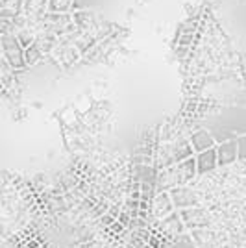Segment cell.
I'll return each instance as SVG.
<instances>
[{
    "label": "cell",
    "mask_w": 246,
    "mask_h": 248,
    "mask_svg": "<svg viewBox=\"0 0 246 248\" xmlns=\"http://www.w3.org/2000/svg\"><path fill=\"white\" fill-rule=\"evenodd\" d=\"M4 56L13 69H22L24 67V48L17 39V35H2L0 39Z\"/></svg>",
    "instance_id": "cell-1"
},
{
    "label": "cell",
    "mask_w": 246,
    "mask_h": 248,
    "mask_svg": "<svg viewBox=\"0 0 246 248\" xmlns=\"http://www.w3.org/2000/svg\"><path fill=\"white\" fill-rule=\"evenodd\" d=\"M195 161H196V172H200V174L215 170L216 165H218L216 148H209V150H205V152H200V154L195 157Z\"/></svg>",
    "instance_id": "cell-2"
},
{
    "label": "cell",
    "mask_w": 246,
    "mask_h": 248,
    "mask_svg": "<svg viewBox=\"0 0 246 248\" xmlns=\"http://www.w3.org/2000/svg\"><path fill=\"white\" fill-rule=\"evenodd\" d=\"M239 157V150H237L235 141H226L222 145H218L216 148V159H218V165H228L231 161H235Z\"/></svg>",
    "instance_id": "cell-3"
},
{
    "label": "cell",
    "mask_w": 246,
    "mask_h": 248,
    "mask_svg": "<svg viewBox=\"0 0 246 248\" xmlns=\"http://www.w3.org/2000/svg\"><path fill=\"white\" fill-rule=\"evenodd\" d=\"M191 146H193V150H196L200 154V152H205L209 148H215V141L205 130H200L191 137Z\"/></svg>",
    "instance_id": "cell-4"
},
{
    "label": "cell",
    "mask_w": 246,
    "mask_h": 248,
    "mask_svg": "<svg viewBox=\"0 0 246 248\" xmlns=\"http://www.w3.org/2000/svg\"><path fill=\"white\" fill-rule=\"evenodd\" d=\"M74 6V0H48L46 2V8L50 13L56 15H63L67 11H71V8Z\"/></svg>",
    "instance_id": "cell-5"
},
{
    "label": "cell",
    "mask_w": 246,
    "mask_h": 248,
    "mask_svg": "<svg viewBox=\"0 0 246 248\" xmlns=\"http://www.w3.org/2000/svg\"><path fill=\"white\" fill-rule=\"evenodd\" d=\"M41 56H43V50L39 48L37 41L33 43V45H30L28 48H24V63H26V65L37 63L39 60H41Z\"/></svg>",
    "instance_id": "cell-6"
},
{
    "label": "cell",
    "mask_w": 246,
    "mask_h": 248,
    "mask_svg": "<svg viewBox=\"0 0 246 248\" xmlns=\"http://www.w3.org/2000/svg\"><path fill=\"white\" fill-rule=\"evenodd\" d=\"M178 172H180V176H182L184 180H189V178H193V176H195V172H196L195 157H189V159L182 161V163L178 165Z\"/></svg>",
    "instance_id": "cell-7"
},
{
    "label": "cell",
    "mask_w": 246,
    "mask_h": 248,
    "mask_svg": "<svg viewBox=\"0 0 246 248\" xmlns=\"http://www.w3.org/2000/svg\"><path fill=\"white\" fill-rule=\"evenodd\" d=\"M17 39H19V43H21L22 48H28L30 45H33V43H35L33 35H31L30 31H26V30H21V31H19V33H17Z\"/></svg>",
    "instance_id": "cell-8"
},
{
    "label": "cell",
    "mask_w": 246,
    "mask_h": 248,
    "mask_svg": "<svg viewBox=\"0 0 246 248\" xmlns=\"http://www.w3.org/2000/svg\"><path fill=\"white\" fill-rule=\"evenodd\" d=\"M48 0H26V10L28 11H35L41 10L43 6H46Z\"/></svg>",
    "instance_id": "cell-9"
},
{
    "label": "cell",
    "mask_w": 246,
    "mask_h": 248,
    "mask_svg": "<svg viewBox=\"0 0 246 248\" xmlns=\"http://www.w3.org/2000/svg\"><path fill=\"white\" fill-rule=\"evenodd\" d=\"M237 150H239V157H245L246 155V137H243V139L237 143Z\"/></svg>",
    "instance_id": "cell-10"
},
{
    "label": "cell",
    "mask_w": 246,
    "mask_h": 248,
    "mask_svg": "<svg viewBox=\"0 0 246 248\" xmlns=\"http://www.w3.org/2000/svg\"><path fill=\"white\" fill-rule=\"evenodd\" d=\"M0 39H2V35H0Z\"/></svg>",
    "instance_id": "cell-11"
}]
</instances>
